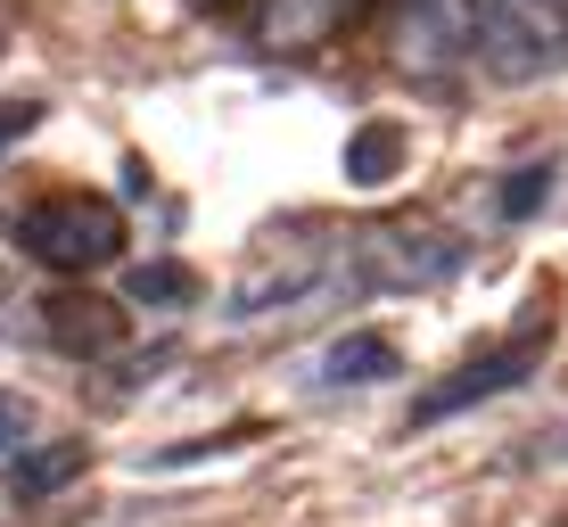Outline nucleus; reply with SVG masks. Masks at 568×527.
<instances>
[{
	"mask_svg": "<svg viewBox=\"0 0 568 527\" xmlns=\"http://www.w3.org/2000/svg\"><path fill=\"white\" fill-rule=\"evenodd\" d=\"M346 26V0H256V42L272 58H305Z\"/></svg>",
	"mask_w": 568,
	"mask_h": 527,
	"instance_id": "nucleus-7",
	"label": "nucleus"
},
{
	"mask_svg": "<svg viewBox=\"0 0 568 527\" xmlns=\"http://www.w3.org/2000/svg\"><path fill=\"white\" fill-rule=\"evenodd\" d=\"M379 379H396V346L379 330H338L322 346V387H379Z\"/></svg>",
	"mask_w": 568,
	"mask_h": 527,
	"instance_id": "nucleus-9",
	"label": "nucleus"
},
{
	"mask_svg": "<svg viewBox=\"0 0 568 527\" xmlns=\"http://www.w3.org/2000/svg\"><path fill=\"white\" fill-rule=\"evenodd\" d=\"M478 67L503 83H536V74L568 67V0H495Z\"/></svg>",
	"mask_w": 568,
	"mask_h": 527,
	"instance_id": "nucleus-2",
	"label": "nucleus"
},
{
	"mask_svg": "<svg viewBox=\"0 0 568 527\" xmlns=\"http://www.w3.org/2000/svg\"><path fill=\"white\" fill-rule=\"evenodd\" d=\"M42 330H50V346H67V355H115V346H124V314H115L108 297H50Z\"/></svg>",
	"mask_w": 568,
	"mask_h": 527,
	"instance_id": "nucleus-8",
	"label": "nucleus"
},
{
	"mask_svg": "<svg viewBox=\"0 0 568 527\" xmlns=\"http://www.w3.org/2000/svg\"><path fill=\"white\" fill-rule=\"evenodd\" d=\"M17 247L50 272H100L124 264V214L108 199H42L17 214Z\"/></svg>",
	"mask_w": 568,
	"mask_h": 527,
	"instance_id": "nucleus-1",
	"label": "nucleus"
},
{
	"mask_svg": "<svg viewBox=\"0 0 568 527\" xmlns=\"http://www.w3.org/2000/svg\"><path fill=\"white\" fill-rule=\"evenodd\" d=\"M404 9H413V0H404Z\"/></svg>",
	"mask_w": 568,
	"mask_h": 527,
	"instance_id": "nucleus-16",
	"label": "nucleus"
},
{
	"mask_svg": "<svg viewBox=\"0 0 568 527\" xmlns=\"http://www.w3.org/2000/svg\"><path fill=\"white\" fill-rule=\"evenodd\" d=\"M17 445H33V404L17 387H0V454H17Z\"/></svg>",
	"mask_w": 568,
	"mask_h": 527,
	"instance_id": "nucleus-14",
	"label": "nucleus"
},
{
	"mask_svg": "<svg viewBox=\"0 0 568 527\" xmlns=\"http://www.w3.org/2000/svg\"><path fill=\"white\" fill-rule=\"evenodd\" d=\"M83 445H74V437H58V445H17V462H9V486H17V495H58V486H74V478H83Z\"/></svg>",
	"mask_w": 568,
	"mask_h": 527,
	"instance_id": "nucleus-10",
	"label": "nucleus"
},
{
	"mask_svg": "<svg viewBox=\"0 0 568 527\" xmlns=\"http://www.w3.org/2000/svg\"><path fill=\"white\" fill-rule=\"evenodd\" d=\"M544 346H552V338H544V330H527L519 346H486L478 363L445 371V379H437V387H428V396L413 404V428H428V420H454V413H478L486 396H511V387L527 379V371L544 363Z\"/></svg>",
	"mask_w": 568,
	"mask_h": 527,
	"instance_id": "nucleus-3",
	"label": "nucleus"
},
{
	"mask_svg": "<svg viewBox=\"0 0 568 527\" xmlns=\"http://www.w3.org/2000/svg\"><path fill=\"white\" fill-rule=\"evenodd\" d=\"M346 182L355 190H379V182H396L404 173V124H363V132H346Z\"/></svg>",
	"mask_w": 568,
	"mask_h": 527,
	"instance_id": "nucleus-11",
	"label": "nucleus"
},
{
	"mask_svg": "<svg viewBox=\"0 0 568 527\" xmlns=\"http://www.w3.org/2000/svg\"><path fill=\"white\" fill-rule=\"evenodd\" d=\"M322 288H329V272L313 264V256H281V264L247 272V281L231 288V297H223V322H264V314H288V305L322 297Z\"/></svg>",
	"mask_w": 568,
	"mask_h": 527,
	"instance_id": "nucleus-6",
	"label": "nucleus"
},
{
	"mask_svg": "<svg viewBox=\"0 0 568 527\" xmlns=\"http://www.w3.org/2000/svg\"><path fill=\"white\" fill-rule=\"evenodd\" d=\"M363 256H371V272H379L387 288H437V281H454L462 272V240L445 223H379L363 240Z\"/></svg>",
	"mask_w": 568,
	"mask_h": 527,
	"instance_id": "nucleus-5",
	"label": "nucleus"
},
{
	"mask_svg": "<svg viewBox=\"0 0 568 527\" xmlns=\"http://www.w3.org/2000/svg\"><path fill=\"white\" fill-rule=\"evenodd\" d=\"M552 182H560V165H552V158L519 165L511 182H503V199H495V214H503V223H527V214H536L544 199H552Z\"/></svg>",
	"mask_w": 568,
	"mask_h": 527,
	"instance_id": "nucleus-13",
	"label": "nucleus"
},
{
	"mask_svg": "<svg viewBox=\"0 0 568 527\" xmlns=\"http://www.w3.org/2000/svg\"><path fill=\"white\" fill-rule=\"evenodd\" d=\"M33 124H42V108H33V100H17V108H0V158H9V149L17 141H26V132Z\"/></svg>",
	"mask_w": 568,
	"mask_h": 527,
	"instance_id": "nucleus-15",
	"label": "nucleus"
},
{
	"mask_svg": "<svg viewBox=\"0 0 568 527\" xmlns=\"http://www.w3.org/2000/svg\"><path fill=\"white\" fill-rule=\"evenodd\" d=\"M124 297L132 305H190V297H199V281H190L182 264H132L124 272Z\"/></svg>",
	"mask_w": 568,
	"mask_h": 527,
	"instance_id": "nucleus-12",
	"label": "nucleus"
},
{
	"mask_svg": "<svg viewBox=\"0 0 568 527\" xmlns=\"http://www.w3.org/2000/svg\"><path fill=\"white\" fill-rule=\"evenodd\" d=\"M486 26H495V0H413L396 50H404V67H420V74L428 67H462V58H478Z\"/></svg>",
	"mask_w": 568,
	"mask_h": 527,
	"instance_id": "nucleus-4",
	"label": "nucleus"
}]
</instances>
